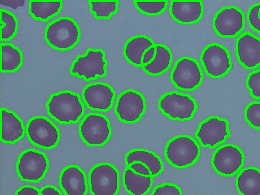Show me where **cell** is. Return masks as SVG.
<instances>
[{"label": "cell", "instance_id": "6da1fadb", "mask_svg": "<svg viewBox=\"0 0 260 195\" xmlns=\"http://www.w3.org/2000/svg\"><path fill=\"white\" fill-rule=\"evenodd\" d=\"M46 108L49 116L61 124H77L85 113L83 100L78 93L70 90L52 93Z\"/></svg>", "mask_w": 260, "mask_h": 195}, {"label": "cell", "instance_id": "7a4b0ae2", "mask_svg": "<svg viewBox=\"0 0 260 195\" xmlns=\"http://www.w3.org/2000/svg\"><path fill=\"white\" fill-rule=\"evenodd\" d=\"M79 24L71 17L55 19L45 28L44 39L56 51H67L77 46L81 39Z\"/></svg>", "mask_w": 260, "mask_h": 195}, {"label": "cell", "instance_id": "3957f363", "mask_svg": "<svg viewBox=\"0 0 260 195\" xmlns=\"http://www.w3.org/2000/svg\"><path fill=\"white\" fill-rule=\"evenodd\" d=\"M199 142L189 135H177L167 142L165 156L169 165L176 169L193 166L200 157Z\"/></svg>", "mask_w": 260, "mask_h": 195}, {"label": "cell", "instance_id": "277c9868", "mask_svg": "<svg viewBox=\"0 0 260 195\" xmlns=\"http://www.w3.org/2000/svg\"><path fill=\"white\" fill-rule=\"evenodd\" d=\"M158 106L165 116L177 121L192 120L198 111V103L193 96L177 91L164 93Z\"/></svg>", "mask_w": 260, "mask_h": 195}, {"label": "cell", "instance_id": "5b68a950", "mask_svg": "<svg viewBox=\"0 0 260 195\" xmlns=\"http://www.w3.org/2000/svg\"><path fill=\"white\" fill-rule=\"evenodd\" d=\"M70 74L85 81H92L108 74V61L101 48H89L85 55H78L69 69Z\"/></svg>", "mask_w": 260, "mask_h": 195}, {"label": "cell", "instance_id": "8992f818", "mask_svg": "<svg viewBox=\"0 0 260 195\" xmlns=\"http://www.w3.org/2000/svg\"><path fill=\"white\" fill-rule=\"evenodd\" d=\"M88 182L91 195H117L120 188V172L111 162H100L89 171Z\"/></svg>", "mask_w": 260, "mask_h": 195}, {"label": "cell", "instance_id": "52a82bcc", "mask_svg": "<svg viewBox=\"0 0 260 195\" xmlns=\"http://www.w3.org/2000/svg\"><path fill=\"white\" fill-rule=\"evenodd\" d=\"M48 157L40 150L27 149L19 155L16 162V173L24 182L38 183L48 172Z\"/></svg>", "mask_w": 260, "mask_h": 195}, {"label": "cell", "instance_id": "ba28073f", "mask_svg": "<svg viewBox=\"0 0 260 195\" xmlns=\"http://www.w3.org/2000/svg\"><path fill=\"white\" fill-rule=\"evenodd\" d=\"M79 135L85 145L93 147L104 146L112 137L109 120L103 114L92 112L82 119L79 125Z\"/></svg>", "mask_w": 260, "mask_h": 195}, {"label": "cell", "instance_id": "9c48e42d", "mask_svg": "<svg viewBox=\"0 0 260 195\" xmlns=\"http://www.w3.org/2000/svg\"><path fill=\"white\" fill-rule=\"evenodd\" d=\"M26 134L32 145L43 150H52L60 142L59 128L46 116L31 118L27 123Z\"/></svg>", "mask_w": 260, "mask_h": 195}, {"label": "cell", "instance_id": "30bf717a", "mask_svg": "<svg viewBox=\"0 0 260 195\" xmlns=\"http://www.w3.org/2000/svg\"><path fill=\"white\" fill-rule=\"evenodd\" d=\"M170 79L175 87L181 91H193L203 83V70L196 59L181 57L173 66Z\"/></svg>", "mask_w": 260, "mask_h": 195}, {"label": "cell", "instance_id": "8fae6325", "mask_svg": "<svg viewBox=\"0 0 260 195\" xmlns=\"http://www.w3.org/2000/svg\"><path fill=\"white\" fill-rule=\"evenodd\" d=\"M200 61L204 72L211 78H222L233 68L230 51L223 45L211 43L203 48Z\"/></svg>", "mask_w": 260, "mask_h": 195}, {"label": "cell", "instance_id": "7c38bea8", "mask_svg": "<svg viewBox=\"0 0 260 195\" xmlns=\"http://www.w3.org/2000/svg\"><path fill=\"white\" fill-rule=\"evenodd\" d=\"M146 111V98L135 89H126L122 92L115 104L116 117L124 124H135L144 116Z\"/></svg>", "mask_w": 260, "mask_h": 195}, {"label": "cell", "instance_id": "4fadbf2b", "mask_svg": "<svg viewBox=\"0 0 260 195\" xmlns=\"http://www.w3.org/2000/svg\"><path fill=\"white\" fill-rule=\"evenodd\" d=\"M195 137L203 147L215 148L230 138V123L226 119L219 116H209L199 124Z\"/></svg>", "mask_w": 260, "mask_h": 195}, {"label": "cell", "instance_id": "5bb4252c", "mask_svg": "<svg viewBox=\"0 0 260 195\" xmlns=\"http://www.w3.org/2000/svg\"><path fill=\"white\" fill-rule=\"evenodd\" d=\"M245 164V154L242 149L234 144L219 146L211 157L214 170L223 177H230L238 174Z\"/></svg>", "mask_w": 260, "mask_h": 195}, {"label": "cell", "instance_id": "9a60e30c", "mask_svg": "<svg viewBox=\"0 0 260 195\" xmlns=\"http://www.w3.org/2000/svg\"><path fill=\"white\" fill-rule=\"evenodd\" d=\"M246 19L243 11L236 6L220 8L213 19L215 34L221 38H235L242 34L245 28Z\"/></svg>", "mask_w": 260, "mask_h": 195}, {"label": "cell", "instance_id": "2e32d148", "mask_svg": "<svg viewBox=\"0 0 260 195\" xmlns=\"http://www.w3.org/2000/svg\"><path fill=\"white\" fill-rule=\"evenodd\" d=\"M116 92L112 85L104 82L88 84L82 90V100L89 109L107 112L113 106Z\"/></svg>", "mask_w": 260, "mask_h": 195}, {"label": "cell", "instance_id": "e0dca14e", "mask_svg": "<svg viewBox=\"0 0 260 195\" xmlns=\"http://www.w3.org/2000/svg\"><path fill=\"white\" fill-rule=\"evenodd\" d=\"M238 63L246 69L260 67V38L250 32L238 36L235 44Z\"/></svg>", "mask_w": 260, "mask_h": 195}, {"label": "cell", "instance_id": "ac0fdd59", "mask_svg": "<svg viewBox=\"0 0 260 195\" xmlns=\"http://www.w3.org/2000/svg\"><path fill=\"white\" fill-rule=\"evenodd\" d=\"M59 185L64 195H86L89 189L86 174L76 165H68L61 171Z\"/></svg>", "mask_w": 260, "mask_h": 195}, {"label": "cell", "instance_id": "d6986e66", "mask_svg": "<svg viewBox=\"0 0 260 195\" xmlns=\"http://www.w3.org/2000/svg\"><path fill=\"white\" fill-rule=\"evenodd\" d=\"M169 12L179 24H194L203 18L204 6L202 1H172Z\"/></svg>", "mask_w": 260, "mask_h": 195}, {"label": "cell", "instance_id": "ffe728a7", "mask_svg": "<svg viewBox=\"0 0 260 195\" xmlns=\"http://www.w3.org/2000/svg\"><path fill=\"white\" fill-rule=\"evenodd\" d=\"M2 130L1 141L6 144H15L24 137L26 128L21 118L13 111L1 108Z\"/></svg>", "mask_w": 260, "mask_h": 195}, {"label": "cell", "instance_id": "44dd1931", "mask_svg": "<svg viewBox=\"0 0 260 195\" xmlns=\"http://www.w3.org/2000/svg\"><path fill=\"white\" fill-rule=\"evenodd\" d=\"M155 43L146 35H135L128 39L124 46L126 60L135 67H142V57L146 51Z\"/></svg>", "mask_w": 260, "mask_h": 195}, {"label": "cell", "instance_id": "7402d4cb", "mask_svg": "<svg viewBox=\"0 0 260 195\" xmlns=\"http://www.w3.org/2000/svg\"><path fill=\"white\" fill-rule=\"evenodd\" d=\"M236 188L240 195H260V169L246 167L236 177Z\"/></svg>", "mask_w": 260, "mask_h": 195}, {"label": "cell", "instance_id": "603a6c76", "mask_svg": "<svg viewBox=\"0 0 260 195\" xmlns=\"http://www.w3.org/2000/svg\"><path fill=\"white\" fill-rule=\"evenodd\" d=\"M134 162H142L148 167L153 177L159 176L165 169L160 157L153 151L146 149H133L126 154V166Z\"/></svg>", "mask_w": 260, "mask_h": 195}, {"label": "cell", "instance_id": "cb8c5ba5", "mask_svg": "<svg viewBox=\"0 0 260 195\" xmlns=\"http://www.w3.org/2000/svg\"><path fill=\"white\" fill-rule=\"evenodd\" d=\"M152 176H141L127 167L123 174V185L130 195H146L153 185Z\"/></svg>", "mask_w": 260, "mask_h": 195}, {"label": "cell", "instance_id": "d4e9b609", "mask_svg": "<svg viewBox=\"0 0 260 195\" xmlns=\"http://www.w3.org/2000/svg\"><path fill=\"white\" fill-rule=\"evenodd\" d=\"M173 53L164 44H156V54L150 64L142 67L150 76H160L169 70L173 63Z\"/></svg>", "mask_w": 260, "mask_h": 195}, {"label": "cell", "instance_id": "484cf974", "mask_svg": "<svg viewBox=\"0 0 260 195\" xmlns=\"http://www.w3.org/2000/svg\"><path fill=\"white\" fill-rule=\"evenodd\" d=\"M2 64L1 71L3 73H12L18 71L24 62L22 51L18 47L11 43H2Z\"/></svg>", "mask_w": 260, "mask_h": 195}, {"label": "cell", "instance_id": "4316f807", "mask_svg": "<svg viewBox=\"0 0 260 195\" xmlns=\"http://www.w3.org/2000/svg\"><path fill=\"white\" fill-rule=\"evenodd\" d=\"M62 1L55 2H37L30 1L28 3L29 14L35 20L39 21H47L54 16H57L63 8Z\"/></svg>", "mask_w": 260, "mask_h": 195}, {"label": "cell", "instance_id": "83f0119b", "mask_svg": "<svg viewBox=\"0 0 260 195\" xmlns=\"http://www.w3.org/2000/svg\"><path fill=\"white\" fill-rule=\"evenodd\" d=\"M89 11L98 20H108L117 13L119 10L118 1L95 2L89 1Z\"/></svg>", "mask_w": 260, "mask_h": 195}, {"label": "cell", "instance_id": "f1b7e54d", "mask_svg": "<svg viewBox=\"0 0 260 195\" xmlns=\"http://www.w3.org/2000/svg\"><path fill=\"white\" fill-rule=\"evenodd\" d=\"M1 40L9 41L18 32V20L13 13L1 8Z\"/></svg>", "mask_w": 260, "mask_h": 195}, {"label": "cell", "instance_id": "f546056e", "mask_svg": "<svg viewBox=\"0 0 260 195\" xmlns=\"http://www.w3.org/2000/svg\"><path fill=\"white\" fill-rule=\"evenodd\" d=\"M134 6L136 7L141 13L146 16H159L165 12L168 7V1L158 2H144V1H134Z\"/></svg>", "mask_w": 260, "mask_h": 195}, {"label": "cell", "instance_id": "4dcf8cb0", "mask_svg": "<svg viewBox=\"0 0 260 195\" xmlns=\"http://www.w3.org/2000/svg\"><path fill=\"white\" fill-rule=\"evenodd\" d=\"M244 118L251 128L260 130V102L253 101L248 104L244 111Z\"/></svg>", "mask_w": 260, "mask_h": 195}, {"label": "cell", "instance_id": "1f68e13d", "mask_svg": "<svg viewBox=\"0 0 260 195\" xmlns=\"http://www.w3.org/2000/svg\"><path fill=\"white\" fill-rule=\"evenodd\" d=\"M246 85L251 97L260 100V69L249 73L246 77Z\"/></svg>", "mask_w": 260, "mask_h": 195}, {"label": "cell", "instance_id": "d6a6232c", "mask_svg": "<svg viewBox=\"0 0 260 195\" xmlns=\"http://www.w3.org/2000/svg\"><path fill=\"white\" fill-rule=\"evenodd\" d=\"M260 3L252 5L247 12V20L250 28L260 35Z\"/></svg>", "mask_w": 260, "mask_h": 195}, {"label": "cell", "instance_id": "836d02e7", "mask_svg": "<svg viewBox=\"0 0 260 195\" xmlns=\"http://www.w3.org/2000/svg\"><path fill=\"white\" fill-rule=\"evenodd\" d=\"M150 195H183V193L181 188L176 184L164 183L157 185Z\"/></svg>", "mask_w": 260, "mask_h": 195}, {"label": "cell", "instance_id": "e575fe53", "mask_svg": "<svg viewBox=\"0 0 260 195\" xmlns=\"http://www.w3.org/2000/svg\"><path fill=\"white\" fill-rule=\"evenodd\" d=\"M127 167H128L136 174L141 175V176H152L148 167L146 166L144 164H142V162H132V164H130Z\"/></svg>", "mask_w": 260, "mask_h": 195}, {"label": "cell", "instance_id": "d590c367", "mask_svg": "<svg viewBox=\"0 0 260 195\" xmlns=\"http://www.w3.org/2000/svg\"><path fill=\"white\" fill-rule=\"evenodd\" d=\"M155 54H156V44L154 45L153 47H150L144 53V55L142 57V67L150 64L152 62L153 59H154Z\"/></svg>", "mask_w": 260, "mask_h": 195}, {"label": "cell", "instance_id": "8d00e7d4", "mask_svg": "<svg viewBox=\"0 0 260 195\" xmlns=\"http://www.w3.org/2000/svg\"><path fill=\"white\" fill-rule=\"evenodd\" d=\"M39 193L40 190L36 187L32 185H24L16 191L15 195H39Z\"/></svg>", "mask_w": 260, "mask_h": 195}, {"label": "cell", "instance_id": "74e56055", "mask_svg": "<svg viewBox=\"0 0 260 195\" xmlns=\"http://www.w3.org/2000/svg\"><path fill=\"white\" fill-rule=\"evenodd\" d=\"M41 195H63L59 189L54 185H45L40 189Z\"/></svg>", "mask_w": 260, "mask_h": 195}, {"label": "cell", "instance_id": "f35d334b", "mask_svg": "<svg viewBox=\"0 0 260 195\" xmlns=\"http://www.w3.org/2000/svg\"><path fill=\"white\" fill-rule=\"evenodd\" d=\"M24 4V0H0V4L6 5L12 8H17L18 7L23 6Z\"/></svg>", "mask_w": 260, "mask_h": 195}, {"label": "cell", "instance_id": "ab89813d", "mask_svg": "<svg viewBox=\"0 0 260 195\" xmlns=\"http://www.w3.org/2000/svg\"><path fill=\"white\" fill-rule=\"evenodd\" d=\"M259 17H260V10H259Z\"/></svg>", "mask_w": 260, "mask_h": 195}, {"label": "cell", "instance_id": "60d3db41", "mask_svg": "<svg viewBox=\"0 0 260 195\" xmlns=\"http://www.w3.org/2000/svg\"><path fill=\"white\" fill-rule=\"evenodd\" d=\"M39 195H41V193H39Z\"/></svg>", "mask_w": 260, "mask_h": 195}]
</instances>
